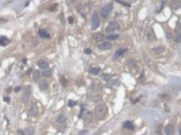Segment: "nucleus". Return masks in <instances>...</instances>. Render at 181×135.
Listing matches in <instances>:
<instances>
[{
	"label": "nucleus",
	"mask_w": 181,
	"mask_h": 135,
	"mask_svg": "<svg viewBox=\"0 0 181 135\" xmlns=\"http://www.w3.org/2000/svg\"><path fill=\"white\" fill-rule=\"evenodd\" d=\"M18 132H19V133H18L19 135H25L24 132H22V131H20V130H19V131H18Z\"/></svg>",
	"instance_id": "nucleus-46"
},
{
	"label": "nucleus",
	"mask_w": 181,
	"mask_h": 135,
	"mask_svg": "<svg viewBox=\"0 0 181 135\" xmlns=\"http://www.w3.org/2000/svg\"><path fill=\"white\" fill-rule=\"evenodd\" d=\"M175 31L178 34H181V24L180 23H177V26L175 28Z\"/></svg>",
	"instance_id": "nucleus-33"
},
{
	"label": "nucleus",
	"mask_w": 181,
	"mask_h": 135,
	"mask_svg": "<svg viewBox=\"0 0 181 135\" xmlns=\"http://www.w3.org/2000/svg\"><path fill=\"white\" fill-rule=\"evenodd\" d=\"M34 129H33V127H27L25 129V134H27V135H33V133H34Z\"/></svg>",
	"instance_id": "nucleus-22"
},
{
	"label": "nucleus",
	"mask_w": 181,
	"mask_h": 135,
	"mask_svg": "<svg viewBox=\"0 0 181 135\" xmlns=\"http://www.w3.org/2000/svg\"><path fill=\"white\" fill-rule=\"evenodd\" d=\"M65 121H66V118L63 115H60L57 119V121L58 123H64Z\"/></svg>",
	"instance_id": "nucleus-27"
},
{
	"label": "nucleus",
	"mask_w": 181,
	"mask_h": 135,
	"mask_svg": "<svg viewBox=\"0 0 181 135\" xmlns=\"http://www.w3.org/2000/svg\"><path fill=\"white\" fill-rule=\"evenodd\" d=\"M29 3H30V1H27V3H26V4H25V7H28V4H29Z\"/></svg>",
	"instance_id": "nucleus-48"
},
{
	"label": "nucleus",
	"mask_w": 181,
	"mask_h": 135,
	"mask_svg": "<svg viewBox=\"0 0 181 135\" xmlns=\"http://www.w3.org/2000/svg\"><path fill=\"white\" fill-rule=\"evenodd\" d=\"M181 34H178V36H177V37L175 38V41L177 42V43H180L181 42Z\"/></svg>",
	"instance_id": "nucleus-39"
},
{
	"label": "nucleus",
	"mask_w": 181,
	"mask_h": 135,
	"mask_svg": "<svg viewBox=\"0 0 181 135\" xmlns=\"http://www.w3.org/2000/svg\"><path fill=\"white\" fill-rule=\"evenodd\" d=\"M87 132H88V131H86V130H83V131H81V132H79V135H86Z\"/></svg>",
	"instance_id": "nucleus-44"
},
{
	"label": "nucleus",
	"mask_w": 181,
	"mask_h": 135,
	"mask_svg": "<svg viewBox=\"0 0 181 135\" xmlns=\"http://www.w3.org/2000/svg\"><path fill=\"white\" fill-rule=\"evenodd\" d=\"M165 50V48L162 46H158L157 48H154L152 49V51H154L156 54H161V53L164 52Z\"/></svg>",
	"instance_id": "nucleus-20"
},
{
	"label": "nucleus",
	"mask_w": 181,
	"mask_h": 135,
	"mask_svg": "<svg viewBox=\"0 0 181 135\" xmlns=\"http://www.w3.org/2000/svg\"><path fill=\"white\" fill-rule=\"evenodd\" d=\"M112 9V4L111 3V4H106L102 8L101 11V16L104 18H106L111 13Z\"/></svg>",
	"instance_id": "nucleus-6"
},
{
	"label": "nucleus",
	"mask_w": 181,
	"mask_h": 135,
	"mask_svg": "<svg viewBox=\"0 0 181 135\" xmlns=\"http://www.w3.org/2000/svg\"><path fill=\"white\" fill-rule=\"evenodd\" d=\"M38 35L43 38H50V35L46 31H45L44 30H38Z\"/></svg>",
	"instance_id": "nucleus-19"
},
{
	"label": "nucleus",
	"mask_w": 181,
	"mask_h": 135,
	"mask_svg": "<svg viewBox=\"0 0 181 135\" xmlns=\"http://www.w3.org/2000/svg\"><path fill=\"white\" fill-rule=\"evenodd\" d=\"M38 66L41 68V69H46V68H48L49 64H48V63L46 62L44 60L40 59V60L38 62Z\"/></svg>",
	"instance_id": "nucleus-18"
},
{
	"label": "nucleus",
	"mask_w": 181,
	"mask_h": 135,
	"mask_svg": "<svg viewBox=\"0 0 181 135\" xmlns=\"http://www.w3.org/2000/svg\"><path fill=\"white\" fill-rule=\"evenodd\" d=\"M143 60L146 62V64L148 66V67L150 69H151L152 71H157V64L150 58V57H149L146 54L143 53Z\"/></svg>",
	"instance_id": "nucleus-2"
},
{
	"label": "nucleus",
	"mask_w": 181,
	"mask_h": 135,
	"mask_svg": "<svg viewBox=\"0 0 181 135\" xmlns=\"http://www.w3.org/2000/svg\"><path fill=\"white\" fill-rule=\"evenodd\" d=\"M123 127L130 130H133L134 129V125L130 121H127L123 124Z\"/></svg>",
	"instance_id": "nucleus-17"
},
{
	"label": "nucleus",
	"mask_w": 181,
	"mask_h": 135,
	"mask_svg": "<svg viewBox=\"0 0 181 135\" xmlns=\"http://www.w3.org/2000/svg\"><path fill=\"white\" fill-rule=\"evenodd\" d=\"M84 110H85L84 106H83V104H81V111H80V113H79V114H78V118H79V119H81V118L82 114H83V113Z\"/></svg>",
	"instance_id": "nucleus-30"
},
{
	"label": "nucleus",
	"mask_w": 181,
	"mask_h": 135,
	"mask_svg": "<svg viewBox=\"0 0 181 135\" xmlns=\"http://www.w3.org/2000/svg\"><path fill=\"white\" fill-rule=\"evenodd\" d=\"M166 1H167V0H162V1H161V7H160V9L157 11V12H160L164 9V7H165V4Z\"/></svg>",
	"instance_id": "nucleus-31"
},
{
	"label": "nucleus",
	"mask_w": 181,
	"mask_h": 135,
	"mask_svg": "<svg viewBox=\"0 0 181 135\" xmlns=\"http://www.w3.org/2000/svg\"><path fill=\"white\" fill-rule=\"evenodd\" d=\"M113 76H114L113 74H102L103 79H104L105 81H106V82H109Z\"/></svg>",
	"instance_id": "nucleus-23"
},
{
	"label": "nucleus",
	"mask_w": 181,
	"mask_h": 135,
	"mask_svg": "<svg viewBox=\"0 0 181 135\" xmlns=\"http://www.w3.org/2000/svg\"><path fill=\"white\" fill-rule=\"evenodd\" d=\"M31 92L30 86H27L24 88L23 92L21 96V102L23 103H28L30 99V95Z\"/></svg>",
	"instance_id": "nucleus-3"
},
{
	"label": "nucleus",
	"mask_w": 181,
	"mask_h": 135,
	"mask_svg": "<svg viewBox=\"0 0 181 135\" xmlns=\"http://www.w3.org/2000/svg\"><path fill=\"white\" fill-rule=\"evenodd\" d=\"M104 38V35H103L102 33H95V34L93 36V38L96 42H100V41H103Z\"/></svg>",
	"instance_id": "nucleus-14"
},
{
	"label": "nucleus",
	"mask_w": 181,
	"mask_h": 135,
	"mask_svg": "<svg viewBox=\"0 0 181 135\" xmlns=\"http://www.w3.org/2000/svg\"><path fill=\"white\" fill-rule=\"evenodd\" d=\"M90 99L91 100L94 101V102H98V101H100L101 100V95H98V94H93L91 96H90Z\"/></svg>",
	"instance_id": "nucleus-21"
},
{
	"label": "nucleus",
	"mask_w": 181,
	"mask_h": 135,
	"mask_svg": "<svg viewBox=\"0 0 181 135\" xmlns=\"http://www.w3.org/2000/svg\"><path fill=\"white\" fill-rule=\"evenodd\" d=\"M92 119H93V114L90 111H87L85 116V124L87 126L90 125L92 122Z\"/></svg>",
	"instance_id": "nucleus-11"
},
{
	"label": "nucleus",
	"mask_w": 181,
	"mask_h": 135,
	"mask_svg": "<svg viewBox=\"0 0 181 135\" xmlns=\"http://www.w3.org/2000/svg\"><path fill=\"white\" fill-rule=\"evenodd\" d=\"M77 104V103L76 102H75V101H73V100H70L69 101H68V106L69 107H70V108H73L74 106H75Z\"/></svg>",
	"instance_id": "nucleus-32"
},
{
	"label": "nucleus",
	"mask_w": 181,
	"mask_h": 135,
	"mask_svg": "<svg viewBox=\"0 0 181 135\" xmlns=\"http://www.w3.org/2000/svg\"><path fill=\"white\" fill-rule=\"evenodd\" d=\"M166 37H167V38L168 39V40H171V39H173V33H166Z\"/></svg>",
	"instance_id": "nucleus-34"
},
{
	"label": "nucleus",
	"mask_w": 181,
	"mask_h": 135,
	"mask_svg": "<svg viewBox=\"0 0 181 135\" xmlns=\"http://www.w3.org/2000/svg\"><path fill=\"white\" fill-rule=\"evenodd\" d=\"M31 71H32V69H31V68H29V69L26 71L25 74H26V75H29V74H30Z\"/></svg>",
	"instance_id": "nucleus-40"
},
{
	"label": "nucleus",
	"mask_w": 181,
	"mask_h": 135,
	"mask_svg": "<svg viewBox=\"0 0 181 135\" xmlns=\"http://www.w3.org/2000/svg\"><path fill=\"white\" fill-rule=\"evenodd\" d=\"M119 38V35L118 34H111V35H109L107 36V39L108 40H110V41H114V40H116Z\"/></svg>",
	"instance_id": "nucleus-26"
},
{
	"label": "nucleus",
	"mask_w": 181,
	"mask_h": 135,
	"mask_svg": "<svg viewBox=\"0 0 181 135\" xmlns=\"http://www.w3.org/2000/svg\"><path fill=\"white\" fill-rule=\"evenodd\" d=\"M38 108L36 103H33L29 110V114H30V116L34 117V116H36L38 115Z\"/></svg>",
	"instance_id": "nucleus-10"
},
{
	"label": "nucleus",
	"mask_w": 181,
	"mask_h": 135,
	"mask_svg": "<svg viewBox=\"0 0 181 135\" xmlns=\"http://www.w3.org/2000/svg\"><path fill=\"white\" fill-rule=\"evenodd\" d=\"M43 75H44V77H50V76L52 75V71H51L50 69H47V70H46V71H44L43 72Z\"/></svg>",
	"instance_id": "nucleus-29"
},
{
	"label": "nucleus",
	"mask_w": 181,
	"mask_h": 135,
	"mask_svg": "<svg viewBox=\"0 0 181 135\" xmlns=\"http://www.w3.org/2000/svg\"><path fill=\"white\" fill-rule=\"evenodd\" d=\"M127 51H128V49H118L115 52V54H114V59H117L119 57L122 56V54H124Z\"/></svg>",
	"instance_id": "nucleus-13"
},
{
	"label": "nucleus",
	"mask_w": 181,
	"mask_h": 135,
	"mask_svg": "<svg viewBox=\"0 0 181 135\" xmlns=\"http://www.w3.org/2000/svg\"><path fill=\"white\" fill-rule=\"evenodd\" d=\"M58 4H53V5H51V7H50V8H49V10L50 11H54L56 8H57V6Z\"/></svg>",
	"instance_id": "nucleus-38"
},
{
	"label": "nucleus",
	"mask_w": 181,
	"mask_h": 135,
	"mask_svg": "<svg viewBox=\"0 0 181 135\" xmlns=\"http://www.w3.org/2000/svg\"><path fill=\"white\" fill-rule=\"evenodd\" d=\"M112 47V43H110L109 41H104L102 42L101 43L98 45V48L102 51H106V50H109Z\"/></svg>",
	"instance_id": "nucleus-9"
},
{
	"label": "nucleus",
	"mask_w": 181,
	"mask_h": 135,
	"mask_svg": "<svg viewBox=\"0 0 181 135\" xmlns=\"http://www.w3.org/2000/svg\"><path fill=\"white\" fill-rule=\"evenodd\" d=\"M40 77V72L38 70H35L34 73H33V79L34 81H37Z\"/></svg>",
	"instance_id": "nucleus-25"
},
{
	"label": "nucleus",
	"mask_w": 181,
	"mask_h": 135,
	"mask_svg": "<svg viewBox=\"0 0 181 135\" xmlns=\"http://www.w3.org/2000/svg\"><path fill=\"white\" fill-rule=\"evenodd\" d=\"M61 83H62V85L64 87H65V86L67 85V80H66V79H65L64 77H62L61 78Z\"/></svg>",
	"instance_id": "nucleus-35"
},
{
	"label": "nucleus",
	"mask_w": 181,
	"mask_h": 135,
	"mask_svg": "<svg viewBox=\"0 0 181 135\" xmlns=\"http://www.w3.org/2000/svg\"><path fill=\"white\" fill-rule=\"evenodd\" d=\"M9 40L6 38L5 36H1L0 37V46H7L9 43Z\"/></svg>",
	"instance_id": "nucleus-16"
},
{
	"label": "nucleus",
	"mask_w": 181,
	"mask_h": 135,
	"mask_svg": "<svg viewBox=\"0 0 181 135\" xmlns=\"http://www.w3.org/2000/svg\"><path fill=\"white\" fill-rule=\"evenodd\" d=\"M120 26L117 22H111L109 23L107 27L106 28V31L107 33H112L115 30H120Z\"/></svg>",
	"instance_id": "nucleus-7"
},
{
	"label": "nucleus",
	"mask_w": 181,
	"mask_h": 135,
	"mask_svg": "<svg viewBox=\"0 0 181 135\" xmlns=\"http://www.w3.org/2000/svg\"><path fill=\"white\" fill-rule=\"evenodd\" d=\"M179 134H180V135H181V127H179Z\"/></svg>",
	"instance_id": "nucleus-49"
},
{
	"label": "nucleus",
	"mask_w": 181,
	"mask_h": 135,
	"mask_svg": "<svg viewBox=\"0 0 181 135\" xmlns=\"http://www.w3.org/2000/svg\"><path fill=\"white\" fill-rule=\"evenodd\" d=\"M20 90H21V87H20V86H17V87H16L15 88V92H19Z\"/></svg>",
	"instance_id": "nucleus-42"
},
{
	"label": "nucleus",
	"mask_w": 181,
	"mask_h": 135,
	"mask_svg": "<svg viewBox=\"0 0 181 135\" xmlns=\"http://www.w3.org/2000/svg\"><path fill=\"white\" fill-rule=\"evenodd\" d=\"M26 62H27L26 59H23V60H22V62H23V64H26Z\"/></svg>",
	"instance_id": "nucleus-45"
},
{
	"label": "nucleus",
	"mask_w": 181,
	"mask_h": 135,
	"mask_svg": "<svg viewBox=\"0 0 181 135\" xmlns=\"http://www.w3.org/2000/svg\"><path fill=\"white\" fill-rule=\"evenodd\" d=\"M91 29L93 30H96L97 28H98L100 26V20L98 18V16L96 12H93L92 14V17H91Z\"/></svg>",
	"instance_id": "nucleus-4"
},
{
	"label": "nucleus",
	"mask_w": 181,
	"mask_h": 135,
	"mask_svg": "<svg viewBox=\"0 0 181 135\" xmlns=\"http://www.w3.org/2000/svg\"><path fill=\"white\" fill-rule=\"evenodd\" d=\"M115 1H117V2H118V3H120V4H123L124 6H125V7H130V4H128V3H125V2H123V1H120V0H115Z\"/></svg>",
	"instance_id": "nucleus-36"
},
{
	"label": "nucleus",
	"mask_w": 181,
	"mask_h": 135,
	"mask_svg": "<svg viewBox=\"0 0 181 135\" xmlns=\"http://www.w3.org/2000/svg\"><path fill=\"white\" fill-rule=\"evenodd\" d=\"M48 83L46 80L42 79L39 83V88L41 90H46L48 89Z\"/></svg>",
	"instance_id": "nucleus-15"
},
{
	"label": "nucleus",
	"mask_w": 181,
	"mask_h": 135,
	"mask_svg": "<svg viewBox=\"0 0 181 135\" xmlns=\"http://www.w3.org/2000/svg\"><path fill=\"white\" fill-rule=\"evenodd\" d=\"M107 112H108L107 106L104 103L98 104L95 108V114H96V118L97 119L100 121L104 120L106 118L107 115Z\"/></svg>",
	"instance_id": "nucleus-1"
},
{
	"label": "nucleus",
	"mask_w": 181,
	"mask_h": 135,
	"mask_svg": "<svg viewBox=\"0 0 181 135\" xmlns=\"http://www.w3.org/2000/svg\"><path fill=\"white\" fill-rule=\"evenodd\" d=\"M11 89H12V87H9L8 89H7V90H6V91H7L8 92H10V90H11Z\"/></svg>",
	"instance_id": "nucleus-47"
},
{
	"label": "nucleus",
	"mask_w": 181,
	"mask_h": 135,
	"mask_svg": "<svg viewBox=\"0 0 181 135\" xmlns=\"http://www.w3.org/2000/svg\"><path fill=\"white\" fill-rule=\"evenodd\" d=\"M4 100L5 102H7V103H9L10 98H9V97H4Z\"/></svg>",
	"instance_id": "nucleus-43"
},
{
	"label": "nucleus",
	"mask_w": 181,
	"mask_h": 135,
	"mask_svg": "<svg viewBox=\"0 0 181 135\" xmlns=\"http://www.w3.org/2000/svg\"><path fill=\"white\" fill-rule=\"evenodd\" d=\"M165 132L166 135H172L174 134L175 129H174V126L173 124H168L165 127Z\"/></svg>",
	"instance_id": "nucleus-12"
},
{
	"label": "nucleus",
	"mask_w": 181,
	"mask_h": 135,
	"mask_svg": "<svg viewBox=\"0 0 181 135\" xmlns=\"http://www.w3.org/2000/svg\"><path fill=\"white\" fill-rule=\"evenodd\" d=\"M91 88L93 91L95 92H98L100 90H102L103 88V85L101 83V82H99L97 79H94L93 80L92 83H91Z\"/></svg>",
	"instance_id": "nucleus-8"
},
{
	"label": "nucleus",
	"mask_w": 181,
	"mask_h": 135,
	"mask_svg": "<svg viewBox=\"0 0 181 135\" xmlns=\"http://www.w3.org/2000/svg\"><path fill=\"white\" fill-rule=\"evenodd\" d=\"M146 37L147 41L149 42H154L157 41V37L155 36L154 31L152 28H149L146 30Z\"/></svg>",
	"instance_id": "nucleus-5"
},
{
	"label": "nucleus",
	"mask_w": 181,
	"mask_h": 135,
	"mask_svg": "<svg viewBox=\"0 0 181 135\" xmlns=\"http://www.w3.org/2000/svg\"><path fill=\"white\" fill-rule=\"evenodd\" d=\"M100 71H101L100 68H93V69H90L89 70V72L90 74H93L94 75H97V74H98Z\"/></svg>",
	"instance_id": "nucleus-24"
},
{
	"label": "nucleus",
	"mask_w": 181,
	"mask_h": 135,
	"mask_svg": "<svg viewBox=\"0 0 181 135\" xmlns=\"http://www.w3.org/2000/svg\"><path fill=\"white\" fill-rule=\"evenodd\" d=\"M162 127H163L162 124H159L158 126V127H157V129H156V134L157 135H162Z\"/></svg>",
	"instance_id": "nucleus-28"
},
{
	"label": "nucleus",
	"mask_w": 181,
	"mask_h": 135,
	"mask_svg": "<svg viewBox=\"0 0 181 135\" xmlns=\"http://www.w3.org/2000/svg\"><path fill=\"white\" fill-rule=\"evenodd\" d=\"M91 52H92V51H91V49H86L85 50H84V53L86 54H87V55H89L91 54Z\"/></svg>",
	"instance_id": "nucleus-37"
},
{
	"label": "nucleus",
	"mask_w": 181,
	"mask_h": 135,
	"mask_svg": "<svg viewBox=\"0 0 181 135\" xmlns=\"http://www.w3.org/2000/svg\"><path fill=\"white\" fill-rule=\"evenodd\" d=\"M68 22L70 24H73V18L72 17H68Z\"/></svg>",
	"instance_id": "nucleus-41"
}]
</instances>
